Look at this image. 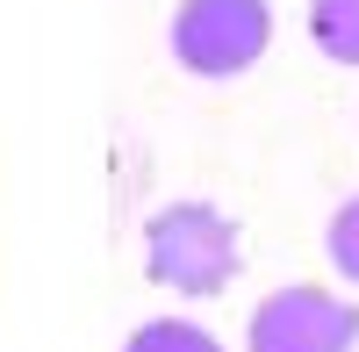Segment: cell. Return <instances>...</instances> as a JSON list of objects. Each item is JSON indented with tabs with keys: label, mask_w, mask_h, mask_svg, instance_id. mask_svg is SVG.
I'll return each instance as SVG.
<instances>
[{
	"label": "cell",
	"mask_w": 359,
	"mask_h": 352,
	"mask_svg": "<svg viewBox=\"0 0 359 352\" xmlns=\"http://www.w3.org/2000/svg\"><path fill=\"white\" fill-rule=\"evenodd\" d=\"M245 266L237 252V223L216 209V201H165L144 223V273L172 295H223Z\"/></svg>",
	"instance_id": "obj_1"
},
{
	"label": "cell",
	"mask_w": 359,
	"mask_h": 352,
	"mask_svg": "<svg viewBox=\"0 0 359 352\" xmlns=\"http://www.w3.org/2000/svg\"><path fill=\"white\" fill-rule=\"evenodd\" d=\"M273 43V8L266 0H180L172 15V57L194 79H237Z\"/></svg>",
	"instance_id": "obj_2"
},
{
	"label": "cell",
	"mask_w": 359,
	"mask_h": 352,
	"mask_svg": "<svg viewBox=\"0 0 359 352\" xmlns=\"http://www.w3.org/2000/svg\"><path fill=\"white\" fill-rule=\"evenodd\" d=\"M352 345H359V302L331 295L316 280L273 287L245 331V352H352Z\"/></svg>",
	"instance_id": "obj_3"
},
{
	"label": "cell",
	"mask_w": 359,
	"mask_h": 352,
	"mask_svg": "<svg viewBox=\"0 0 359 352\" xmlns=\"http://www.w3.org/2000/svg\"><path fill=\"white\" fill-rule=\"evenodd\" d=\"M309 43L331 65H359V0H309Z\"/></svg>",
	"instance_id": "obj_4"
},
{
	"label": "cell",
	"mask_w": 359,
	"mask_h": 352,
	"mask_svg": "<svg viewBox=\"0 0 359 352\" xmlns=\"http://www.w3.org/2000/svg\"><path fill=\"white\" fill-rule=\"evenodd\" d=\"M123 352H223V338L201 331V324H187V316H151L144 331H130Z\"/></svg>",
	"instance_id": "obj_5"
},
{
	"label": "cell",
	"mask_w": 359,
	"mask_h": 352,
	"mask_svg": "<svg viewBox=\"0 0 359 352\" xmlns=\"http://www.w3.org/2000/svg\"><path fill=\"white\" fill-rule=\"evenodd\" d=\"M323 252H331V266L359 287V194L331 209V223H323Z\"/></svg>",
	"instance_id": "obj_6"
}]
</instances>
